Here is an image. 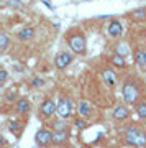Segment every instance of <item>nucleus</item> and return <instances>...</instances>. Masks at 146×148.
Here are the masks:
<instances>
[{
    "mask_svg": "<svg viewBox=\"0 0 146 148\" xmlns=\"http://www.w3.org/2000/svg\"><path fill=\"white\" fill-rule=\"evenodd\" d=\"M100 76H102V81L105 82V86L110 89H115L120 82V76L117 74L115 68H112V66H104L100 69Z\"/></svg>",
    "mask_w": 146,
    "mask_h": 148,
    "instance_id": "nucleus-6",
    "label": "nucleus"
},
{
    "mask_svg": "<svg viewBox=\"0 0 146 148\" xmlns=\"http://www.w3.org/2000/svg\"><path fill=\"white\" fill-rule=\"evenodd\" d=\"M7 128H8L10 133H15L16 137H20L21 132H23V123H20L16 119H10V120L7 122Z\"/></svg>",
    "mask_w": 146,
    "mask_h": 148,
    "instance_id": "nucleus-18",
    "label": "nucleus"
},
{
    "mask_svg": "<svg viewBox=\"0 0 146 148\" xmlns=\"http://www.w3.org/2000/svg\"><path fill=\"white\" fill-rule=\"evenodd\" d=\"M74 56H76V54H72L71 51H59V53L54 56V68H56L57 71H64L66 68H69V66L72 64Z\"/></svg>",
    "mask_w": 146,
    "mask_h": 148,
    "instance_id": "nucleus-9",
    "label": "nucleus"
},
{
    "mask_svg": "<svg viewBox=\"0 0 146 148\" xmlns=\"http://www.w3.org/2000/svg\"><path fill=\"white\" fill-rule=\"evenodd\" d=\"M108 63L112 68L115 69H121V71H125L126 68H128V63H126V59L123 58V56H120V54H115L112 53L108 56Z\"/></svg>",
    "mask_w": 146,
    "mask_h": 148,
    "instance_id": "nucleus-16",
    "label": "nucleus"
},
{
    "mask_svg": "<svg viewBox=\"0 0 146 148\" xmlns=\"http://www.w3.org/2000/svg\"><path fill=\"white\" fill-rule=\"evenodd\" d=\"M131 54H133V59H135L136 66L141 71H146V48L145 46H133Z\"/></svg>",
    "mask_w": 146,
    "mask_h": 148,
    "instance_id": "nucleus-12",
    "label": "nucleus"
},
{
    "mask_svg": "<svg viewBox=\"0 0 146 148\" xmlns=\"http://www.w3.org/2000/svg\"><path fill=\"white\" fill-rule=\"evenodd\" d=\"M53 130H69L66 120H56L53 123Z\"/></svg>",
    "mask_w": 146,
    "mask_h": 148,
    "instance_id": "nucleus-25",
    "label": "nucleus"
},
{
    "mask_svg": "<svg viewBox=\"0 0 146 148\" xmlns=\"http://www.w3.org/2000/svg\"><path fill=\"white\" fill-rule=\"evenodd\" d=\"M13 112H15L16 115L23 117V119L28 117L30 112H31V102H30V99L25 97V95H21L20 99L15 102V106H13Z\"/></svg>",
    "mask_w": 146,
    "mask_h": 148,
    "instance_id": "nucleus-10",
    "label": "nucleus"
},
{
    "mask_svg": "<svg viewBox=\"0 0 146 148\" xmlns=\"http://www.w3.org/2000/svg\"><path fill=\"white\" fill-rule=\"evenodd\" d=\"M138 77H135L133 74H128L121 79V97H123V102L126 106H136L138 102H141L143 99V90H141V86L138 82Z\"/></svg>",
    "mask_w": 146,
    "mask_h": 148,
    "instance_id": "nucleus-1",
    "label": "nucleus"
},
{
    "mask_svg": "<svg viewBox=\"0 0 146 148\" xmlns=\"http://www.w3.org/2000/svg\"><path fill=\"white\" fill-rule=\"evenodd\" d=\"M56 114H57V102L54 101V97H51V95L44 97L38 106V117L48 120V119H53Z\"/></svg>",
    "mask_w": 146,
    "mask_h": 148,
    "instance_id": "nucleus-4",
    "label": "nucleus"
},
{
    "mask_svg": "<svg viewBox=\"0 0 146 148\" xmlns=\"http://www.w3.org/2000/svg\"><path fill=\"white\" fill-rule=\"evenodd\" d=\"M18 99H20V97H18V90H16L15 87L8 89L5 94H3V101H5L7 104H13V106H15V102L18 101Z\"/></svg>",
    "mask_w": 146,
    "mask_h": 148,
    "instance_id": "nucleus-21",
    "label": "nucleus"
},
{
    "mask_svg": "<svg viewBox=\"0 0 146 148\" xmlns=\"http://www.w3.org/2000/svg\"><path fill=\"white\" fill-rule=\"evenodd\" d=\"M123 142L128 147H135V148H143L146 147V130L131 125L123 132Z\"/></svg>",
    "mask_w": 146,
    "mask_h": 148,
    "instance_id": "nucleus-3",
    "label": "nucleus"
},
{
    "mask_svg": "<svg viewBox=\"0 0 146 148\" xmlns=\"http://www.w3.org/2000/svg\"><path fill=\"white\" fill-rule=\"evenodd\" d=\"M53 145L63 147L69 140V130H53Z\"/></svg>",
    "mask_w": 146,
    "mask_h": 148,
    "instance_id": "nucleus-17",
    "label": "nucleus"
},
{
    "mask_svg": "<svg viewBox=\"0 0 146 148\" xmlns=\"http://www.w3.org/2000/svg\"><path fill=\"white\" fill-rule=\"evenodd\" d=\"M30 86H31V87H35V89L43 87V86H44V79H43V77H40V76H35V77L30 81Z\"/></svg>",
    "mask_w": 146,
    "mask_h": 148,
    "instance_id": "nucleus-24",
    "label": "nucleus"
},
{
    "mask_svg": "<svg viewBox=\"0 0 146 148\" xmlns=\"http://www.w3.org/2000/svg\"><path fill=\"white\" fill-rule=\"evenodd\" d=\"M8 46H10V36L7 35L5 30H2V32H0V53L5 54Z\"/></svg>",
    "mask_w": 146,
    "mask_h": 148,
    "instance_id": "nucleus-20",
    "label": "nucleus"
},
{
    "mask_svg": "<svg viewBox=\"0 0 146 148\" xmlns=\"http://www.w3.org/2000/svg\"><path fill=\"white\" fill-rule=\"evenodd\" d=\"M130 114L131 112L126 104H117L113 107V110H112V119L115 122H125L130 119Z\"/></svg>",
    "mask_w": 146,
    "mask_h": 148,
    "instance_id": "nucleus-11",
    "label": "nucleus"
},
{
    "mask_svg": "<svg viewBox=\"0 0 146 148\" xmlns=\"http://www.w3.org/2000/svg\"><path fill=\"white\" fill-rule=\"evenodd\" d=\"M113 53L120 54V56H123V58H126V56L131 53L130 51V45H128L126 41H117V45H115V48H113Z\"/></svg>",
    "mask_w": 146,
    "mask_h": 148,
    "instance_id": "nucleus-19",
    "label": "nucleus"
},
{
    "mask_svg": "<svg viewBox=\"0 0 146 148\" xmlns=\"http://www.w3.org/2000/svg\"><path fill=\"white\" fill-rule=\"evenodd\" d=\"M135 112H136V115L140 117L141 120H146V101L145 99L135 106Z\"/></svg>",
    "mask_w": 146,
    "mask_h": 148,
    "instance_id": "nucleus-22",
    "label": "nucleus"
},
{
    "mask_svg": "<svg viewBox=\"0 0 146 148\" xmlns=\"http://www.w3.org/2000/svg\"><path fill=\"white\" fill-rule=\"evenodd\" d=\"M35 27H31V25H26V27L20 28L18 30V33H16V38L20 40V41L26 43V41H31L33 38H35Z\"/></svg>",
    "mask_w": 146,
    "mask_h": 148,
    "instance_id": "nucleus-14",
    "label": "nucleus"
},
{
    "mask_svg": "<svg viewBox=\"0 0 146 148\" xmlns=\"http://www.w3.org/2000/svg\"><path fill=\"white\" fill-rule=\"evenodd\" d=\"M64 41L68 45L69 51L77 56H85L87 54V38L84 32L77 27H71L64 33Z\"/></svg>",
    "mask_w": 146,
    "mask_h": 148,
    "instance_id": "nucleus-2",
    "label": "nucleus"
},
{
    "mask_svg": "<svg viewBox=\"0 0 146 148\" xmlns=\"http://www.w3.org/2000/svg\"><path fill=\"white\" fill-rule=\"evenodd\" d=\"M126 16H128L131 21H135V23H143V21H146V5L133 8Z\"/></svg>",
    "mask_w": 146,
    "mask_h": 148,
    "instance_id": "nucleus-15",
    "label": "nucleus"
},
{
    "mask_svg": "<svg viewBox=\"0 0 146 148\" xmlns=\"http://www.w3.org/2000/svg\"><path fill=\"white\" fill-rule=\"evenodd\" d=\"M49 148H61V147H56V145H51Z\"/></svg>",
    "mask_w": 146,
    "mask_h": 148,
    "instance_id": "nucleus-27",
    "label": "nucleus"
},
{
    "mask_svg": "<svg viewBox=\"0 0 146 148\" xmlns=\"http://www.w3.org/2000/svg\"><path fill=\"white\" fill-rule=\"evenodd\" d=\"M87 125H89V123H87V120H85V119L77 117V119L74 120V127L79 128V130H85V128H87Z\"/></svg>",
    "mask_w": 146,
    "mask_h": 148,
    "instance_id": "nucleus-23",
    "label": "nucleus"
},
{
    "mask_svg": "<svg viewBox=\"0 0 146 148\" xmlns=\"http://www.w3.org/2000/svg\"><path fill=\"white\" fill-rule=\"evenodd\" d=\"M77 112H79V117L81 119H90L92 117V112H94V106L92 102L87 101V99H81L77 104Z\"/></svg>",
    "mask_w": 146,
    "mask_h": 148,
    "instance_id": "nucleus-13",
    "label": "nucleus"
},
{
    "mask_svg": "<svg viewBox=\"0 0 146 148\" xmlns=\"http://www.w3.org/2000/svg\"><path fill=\"white\" fill-rule=\"evenodd\" d=\"M72 114V104H71V99L68 95L61 94L59 99H57V117L61 120H68Z\"/></svg>",
    "mask_w": 146,
    "mask_h": 148,
    "instance_id": "nucleus-7",
    "label": "nucleus"
},
{
    "mask_svg": "<svg viewBox=\"0 0 146 148\" xmlns=\"http://www.w3.org/2000/svg\"><path fill=\"white\" fill-rule=\"evenodd\" d=\"M7 81H8V73H7L5 68H0V86L3 87L7 84Z\"/></svg>",
    "mask_w": 146,
    "mask_h": 148,
    "instance_id": "nucleus-26",
    "label": "nucleus"
},
{
    "mask_svg": "<svg viewBox=\"0 0 146 148\" xmlns=\"http://www.w3.org/2000/svg\"><path fill=\"white\" fill-rule=\"evenodd\" d=\"M53 130L48 127H41L38 128L35 133V143L38 148H49L53 145Z\"/></svg>",
    "mask_w": 146,
    "mask_h": 148,
    "instance_id": "nucleus-5",
    "label": "nucleus"
},
{
    "mask_svg": "<svg viewBox=\"0 0 146 148\" xmlns=\"http://www.w3.org/2000/svg\"><path fill=\"white\" fill-rule=\"evenodd\" d=\"M107 35H108L112 40H118L120 41V38L123 36V23H121L118 18H108V23H107Z\"/></svg>",
    "mask_w": 146,
    "mask_h": 148,
    "instance_id": "nucleus-8",
    "label": "nucleus"
}]
</instances>
